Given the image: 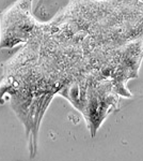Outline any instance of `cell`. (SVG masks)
Instances as JSON below:
<instances>
[{
  "instance_id": "6da1fadb",
  "label": "cell",
  "mask_w": 143,
  "mask_h": 161,
  "mask_svg": "<svg viewBox=\"0 0 143 161\" xmlns=\"http://www.w3.org/2000/svg\"><path fill=\"white\" fill-rule=\"evenodd\" d=\"M43 24L32 15V0H17L0 14V50L26 44Z\"/></svg>"
}]
</instances>
